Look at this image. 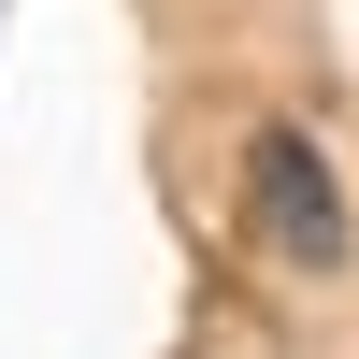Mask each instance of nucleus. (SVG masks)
I'll list each match as a JSON object with an SVG mask.
<instances>
[{"mask_svg": "<svg viewBox=\"0 0 359 359\" xmlns=\"http://www.w3.org/2000/svg\"><path fill=\"white\" fill-rule=\"evenodd\" d=\"M259 230H273V245L287 259H302V273H331V259H345V201H331V158H316V144L302 130H259Z\"/></svg>", "mask_w": 359, "mask_h": 359, "instance_id": "nucleus-1", "label": "nucleus"}]
</instances>
